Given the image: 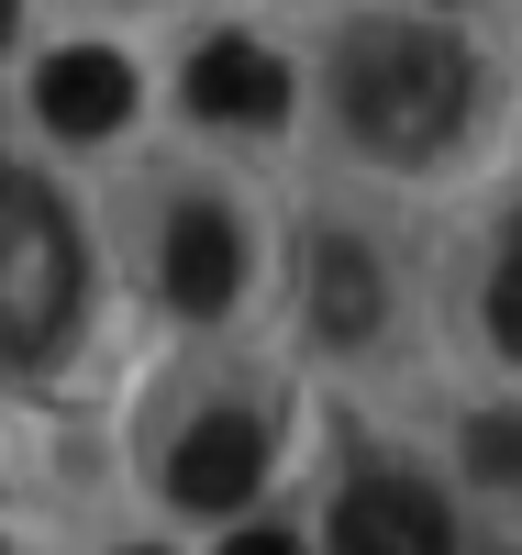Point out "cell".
Listing matches in <instances>:
<instances>
[{"label": "cell", "instance_id": "obj_6", "mask_svg": "<svg viewBox=\"0 0 522 555\" xmlns=\"http://www.w3.org/2000/svg\"><path fill=\"white\" fill-rule=\"evenodd\" d=\"M189 112L233 122V133H267L278 112H290V67H278L267 44H245V34H222V44L189 56Z\"/></svg>", "mask_w": 522, "mask_h": 555}, {"label": "cell", "instance_id": "obj_4", "mask_svg": "<svg viewBox=\"0 0 522 555\" xmlns=\"http://www.w3.org/2000/svg\"><path fill=\"white\" fill-rule=\"evenodd\" d=\"M156 289H167L189 322H212L233 289H245V234H233V211H222V201H178V211H167Z\"/></svg>", "mask_w": 522, "mask_h": 555}, {"label": "cell", "instance_id": "obj_10", "mask_svg": "<svg viewBox=\"0 0 522 555\" xmlns=\"http://www.w3.org/2000/svg\"><path fill=\"white\" fill-rule=\"evenodd\" d=\"M489 334L522 356V222L500 234V278H489Z\"/></svg>", "mask_w": 522, "mask_h": 555}, {"label": "cell", "instance_id": "obj_12", "mask_svg": "<svg viewBox=\"0 0 522 555\" xmlns=\"http://www.w3.org/2000/svg\"><path fill=\"white\" fill-rule=\"evenodd\" d=\"M12 23H23V12H12V0H0V44H12Z\"/></svg>", "mask_w": 522, "mask_h": 555}, {"label": "cell", "instance_id": "obj_9", "mask_svg": "<svg viewBox=\"0 0 522 555\" xmlns=\"http://www.w3.org/2000/svg\"><path fill=\"white\" fill-rule=\"evenodd\" d=\"M467 478L522 489V411H479V423H467Z\"/></svg>", "mask_w": 522, "mask_h": 555}, {"label": "cell", "instance_id": "obj_11", "mask_svg": "<svg viewBox=\"0 0 522 555\" xmlns=\"http://www.w3.org/2000/svg\"><path fill=\"white\" fill-rule=\"evenodd\" d=\"M222 555H301V544H290V533H233Z\"/></svg>", "mask_w": 522, "mask_h": 555}, {"label": "cell", "instance_id": "obj_7", "mask_svg": "<svg viewBox=\"0 0 522 555\" xmlns=\"http://www.w3.org/2000/svg\"><path fill=\"white\" fill-rule=\"evenodd\" d=\"M34 112L56 122V133H112L123 112H133V67L112 56V44H67V56H44V78H34Z\"/></svg>", "mask_w": 522, "mask_h": 555}, {"label": "cell", "instance_id": "obj_8", "mask_svg": "<svg viewBox=\"0 0 522 555\" xmlns=\"http://www.w3.org/2000/svg\"><path fill=\"white\" fill-rule=\"evenodd\" d=\"M311 322L334 345H356L367 322H378V256L356 245V234H322L311 245Z\"/></svg>", "mask_w": 522, "mask_h": 555}, {"label": "cell", "instance_id": "obj_1", "mask_svg": "<svg viewBox=\"0 0 522 555\" xmlns=\"http://www.w3.org/2000/svg\"><path fill=\"white\" fill-rule=\"evenodd\" d=\"M467 89H479V78H467V56H456L434 23H367L345 56H334V112H345V133H356L367 156H390V167L456 145Z\"/></svg>", "mask_w": 522, "mask_h": 555}, {"label": "cell", "instance_id": "obj_3", "mask_svg": "<svg viewBox=\"0 0 522 555\" xmlns=\"http://www.w3.org/2000/svg\"><path fill=\"white\" fill-rule=\"evenodd\" d=\"M334 555H456V522L422 478H356L334 489Z\"/></svg>", "mask_w": 522, "mask_h": 555}, {"label": "cell", "instance_id": "obj_5", "mask_svg": "<svg viewBox=\"0 0 522 555\" xmlns=\"http://www.w3.org/2000/svg\"><path fill=\"white\" fill-rule=\"evenodd\" d=\"M267 478V434H256V411H201V423L178 434L167 455V489L189 500V512H245Z\"/></svg>", "mask_w": 522, "mask_h": 555}, {"label": "cell", "instance_id": "obj_2", "mask_svg": "<svg viewBox=\"0 0 522 555\" xmlns=\"http://www.w3.org/2000/svg\"><path fill=\"white\" fill-rule=\"evenodd\" d=\"M78 289H89L78 222L56 211V190H44V178L0 167V356H12V366L56 356V334L78 322Z\"/></svg>", "mask_w": 522, "mask_h": 555}]
</instances>
